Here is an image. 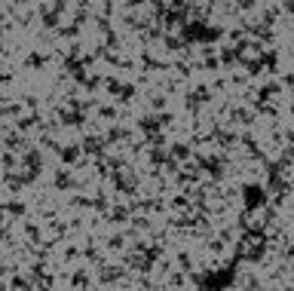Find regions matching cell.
Listing matches in <instances>:
<instances>
[{"instance_id": "1", "label": "cell", "mask_w": 294, "mask_h": 291, "mask_svg": "<svg viewBox=\"0 0 294 291\" xmlns=\"http://www.w3.org/2000/svg\"><path fill=\"white\" fill-rule=\"evenodd\" d=\"M239 193L245 196V212H255L258 206L267 203V187H261V184H245Z\"/></svg>"}, {"instance_id": "2", "label": "cell", "mask_w": 294, "mask_h": 291, "mask_svg": "<svg viewBox=\"0 0 294 291\" xmlns=\"http://www.w3.org/2000/svg\"><path fill=\"white\" fill-rule=\"evenodd\" d=\"M80 147H83V153H89V156H95V160H104V147H107V141H104L101 135H89V138L80 141Z\"/></svg>"}, {"instance_id": "3", "label": "cell", "mask_w": 294, "mask_h": 291, "mask_svg": "<svg viewBox=\"0 0 294 291\" xmlns=\"http://www.w3.org/2000/svg\"><path fill=\"white\" fill-rule=\"evenodd\" d=\"M138 129H141L144 135H156L163 126H160V120H156L153 114H144V117H138Z\"/></svg>"}, {"instance_id": "4", "label": "cell", "mask_w": 294, "mask_h": 291, "mask_svg": "<svg viewBox=\"0 0 294 291\" xmlns=\"http://www.w3.org/2000/svg\"><path fill=\"white\" fill-rule=\"evenodd\" d=\"M80 153H83V147L80 144H64L61 147V160L71 166V163H80Z\"/></svg>"}, {"instance_id": "5", "label": "cell", "mask_w": 294, "mask_h": 291, "mask_svg": "<svg viewBox=\"0 0 294 291\" xmlns=\"http://www.w3.org/2000/svg\"><path fill=\"white\" fill-rule=\"evenodd\" d=\"M107 221H110V224H117V227H123V224H126V221H132V218H129V209H126V206H114V212L107 215Z\"/></svg>"}, {"instance_id": "6", "label": "cell", "mask_w": 294, "mask_h": 291, "mask_svg": "<svg viewBox=\"0 0 294 291\" xmlns=\"http://www.w3.org/2000/svg\"><path fill=\"white\" fill-rule=\"evenodd\" d=\"M169 156H172V160H187V156H190V144H187V141H175V144L169 147Z\"/></svg>"}, {"instance_id": "7", "label": "cell", "mask_w": 294, "mask_h": 291, "mask_svg": "<svg viewBox=\"0 0 294 291\" xmlns=\"http://www.w3.org/2000/svg\"><path fill=\"white\" fill-rule=\"evenodd\" d=\"M120 276H126L123 267H104V270L98 273V282H114V279H120Z\"/></svg>"}, {"instance_id": "8", "label": "cell", "mask_w": 294, "mask_h": 291, "mask_svg": "<svg viewBox=\"0 0 294 291\" xmlns=\"http://www.w3.org/2000/svg\"><path fill=\"white\" fill-rule=\"evenodd\" d=\"M132 101H135V86L126 83V86L117 92V104H132Z\"/></svg>"}, {"instance_id": "9", "label": "cell", "mask_w": 294, "mask_h": 291, "mask_svg": "<svg viewBox=\"0 0 294 291\" xmlns=\"http://www.w3.org/2000/svg\"><path fill=\"white\" fill-rule=\"evenodd\" d=\"M3 209H6V215H12V218H25V215H28V206H25V203H6Z\"/></svg>"}, {"instance_id": "10", "label": "cell", "mask_w": 294, "mask_h": 291, "mask_svg": "<svg viewBox=\"0 0 294 291\" xmlns=\"http://www.w3.org/2000/svg\"><path fill=\"white\" fill-rule=\"evenodd\" d=\"M163 46H166V52H178V49H184V43H181L178 37H172V34L163 37Z\"/></svg>"}, {"instance_id": "11", "label": "cell", "mask_w": 294, "mask_h": 291, "mask_svg": "<svg viewBox=\"0 0 294 291\" xmlns=\"http://www.w3.org/2000/svg\"><path fill=\"white\" fill-rule=\"evenodd\" d=\"M123 245H126V236H123V233H114V236L107 239V249H110V252H123Z\"/></svg>"}, {"instance_id": "12", "label": "cell", "mask_w": 294, "mask_h": 291, "mask_svg": "<svg viewBox=\"0 0 294 291\" xmlns=\"http://www.w3.org/2000/svg\"><path fill=\"white\" fill-rule=\"evenodd\" d=\"M67 285H71V288H86V285H89V279H86V273L80 270V273H74V276L67 279Z\"/></svg>"}, {"instance_id": "13", "label": "cell", "mask_w": 294, "mask_h": 291, "mask_svg": "<svg viewBox=\"0 0 294 291\" xmlns=\"http://www.w3.org/2000/svg\"><path fill=\"white\" fill-rule=\"evenodd\" d=\"M9 285H12V288H31V282H28L25 276H15V279H12Z\"/></svg>"}]
</instances>
